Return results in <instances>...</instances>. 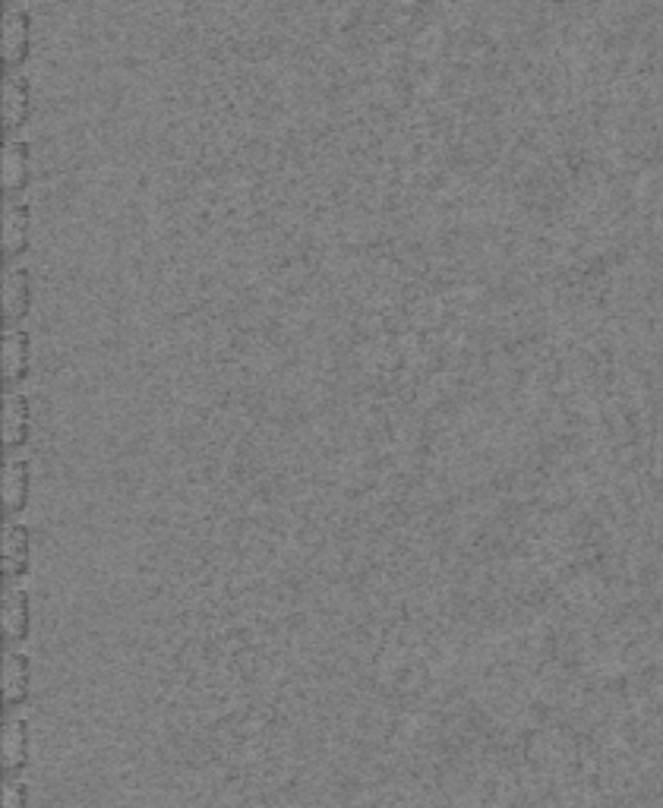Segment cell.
<instances>
[{"label":"cell","instance_id":"1","mask_svg":"<svg viewBox=\"0 0 663 808\" xmlns=\"http://www.w3.org/2000/svg\"><path fill=\"white\" fill-rule=\"evenodd\" d=\"M29 38H32V19L26 7L10 4L4 10V64H19L26 57Z\"/></svg>","mask_w":663,"mask_h":808},{"label":"cell","instance_id":"2","mask_svg":"<svg viewBox=\"0 0 663 808\" xmlns=\"http://www.w3.org/2000/svg\"><path fill=\"white\" fill-rule=\"evenodd\" d=\"M29 553H32V534L26 524L10 521L4 528V575L7 578H23L29 569Z\"/></svg>","mask_w":663,"mask_h":808},{"label":"cell","instance_id":"3","mask_svg":"<svg viewBox=\"0 0 663 808\" xmlns=\"http://www.w3.org/2000/svg\"><path fill=\"white\" fill-rule=\"evenodd\" d=\"M32 303V275L29 269H10L4 275V322H19Z\"/></svg>","mask_w":663,"mask_h":808},{"label":"cell","instance_id":"4","mask_svg":"<svg viewBox=\"0 0 663 808\" xmlns=\"http://www.w3.org/2000/svg\"><path fill=\"white\" fill-rule=\"evenodd\" d=\"M32 111V95H29V79L23 73H13L4 79V127L16 130L26 124Z\"/></svg>","mask_w":663,"mask_h":808},{"label":"cell","instance_id":"5","mask_svg":"<svg viewBox=\"0 0 663 808\" xmlns=\"http://www.w3.org/2000/svg\"><path fill=\"white\" fill-rule=\"evenodd\" d=\"M29 685H32V663L23 651L7 654L4 666V701L7 707H19L29 698Z\"/></svg>","mask_w":663,"mask_h":808},{"label":"cell","instance_id":"6","mask_svg":"<svg viewBox=\"0 0 663 808\" xmlns=\"http://www.w3.org/2000/svg\"><path fill=\"white\" fill-rule=\"evenodd\" d=\"M29 360H32V341L26 329H10L4 332V376L10 382L23 379L29 373Z\"/></svg>","mask_w":663,"mask_h":808},{"label":"cell","instance_id":"7","mask_svg":"<svg viewBox=\"0 0 663 808\" xmlns=\"http://www.w3.org/2000/svg\"><path fill=\"white\" fill-rule=\"evenodd\" d=\"M29 221H32L29 202H10L7 212H4V253L7 256H16V253L26 250Z\"/></svg>","mask_w":663,"mask_h":808},{"label":"cell","instance_id":"8","mask_svg":"<svg viewBox=\"0 0 663 808\" xmlns=\"http://www.w3.org/2000/svg\"><path fill=\"white\" fill-rule=\"evenodd\" d=\"M29 439V401L23 395H7L4 398V442L7 449L26 446Z\"/></svg>","mask_w":663,"mask_h":808},{"label":"cell","instance_id":"9","mask_svg":"<svg viewBox=\"0 0 663 808\" xmlns=\"http://www.w3.org/2000/svg\"><path fill=\"white\" fill-rule=\"evenodd\" d=\"M26 761H29V723L23 717H13L7 723V736H4V767H7V774L10 777L23 774Z\"/></svg>","mask_w":663,"mask_h":808},{"label":"cell","instance_id":"10","mask_svg":"<svg viewBox=\"0 0 663 808\" xmlns=\"http://www.w3.org/2000/svg\"><path fill=\"white\" fill-rule=\"evenodd\" d=\"M29 477H32V464L26 458H16V461L7 464V471H4V505H7V512H23L26 509Z\"/></svg>","mask_w":663,"mask_h":808},{"label":"cell","instance_id":"11","mask_svg":"<svg viewBox=\"0 0 663 808\" xmlns=\"http://www.w3.org/2000/svg\"><path fill=\"white\" fill-rule=\"evenodd\" d=\"M29 594L23 588H13L4 600V629L10 641H23L29 635Z\"/></svg>","mask_w":663,"mask_h":808},{"label":"cell","instance_id":"12","mask_svg":"<svg viewBox=\"0 0 663 808\" xmlns=\"http://www.w3.org/2000/svg\"><path fill=\"white\" fill-rule=\"evenodd\" d=\"M29 180V143L23 139H10L4 143V187L19 190Z\"/></svg>","mask_w":663,"mask_h":808},{"label":"cell","instance_id":"13","mask_svg":"<svg viewBox=\"0 0 663 808\" xmlns=\"http://www.w3.org/2000/svg\"><path fill=\"white\" fill-rule=\"evenodd\" d=\"M29 805V790L23 783H7L4 793V808H26Z\"/></svg>","mask_w":663,"mask_h":808}]
</instances>
